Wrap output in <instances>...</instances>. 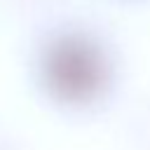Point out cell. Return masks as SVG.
I'll use <instances>...</instances> for the list:
<instances>
[{"instance_id": "1", "label": "cell", "mask_w": 150, "mask_h": 150, "mask_svg": "<svg viewBox=\"0 0 150 150\" xmlns=\"http://www.w3.org/2000/svg\"><path fill=\"white\" fill-rule=\"evenodd\" d=\"M110 77L108 59L98 42L82 33H66L49 42L42 56V80L47 91L68 105L96 101Z\"/></svg>"}]
</instances>
